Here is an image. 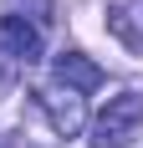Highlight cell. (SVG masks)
I'll return each instance as SVG.
<instances>
[{
	"instance_id": "7a4b0ae2",
	"label": "cell",
	"mask_w": 143,
	"mask_h": 148,
	"mask_svg": "<svg viewBox=\"0 0 143 148\" xmlns=\"http://www.w3.org/2000/svg\"><path fill=\"white\" fill-rule=\"evenodd\" d=\"M41 56V31L26 15H0V61L5 66H36Z\"/></svg>"
},
{
	"instance_id": "277c9868",
	"label": "cell",
	"mask_w": 143,
	"mask_h": 148,
	"mask_svg": "<svg viewBox=\"0 0 143 148\" xmlns=\"http://www.w3.org/2000/svg\"><path fill=\"white\" fill-rule=\"evenodd\" d=\"M56 82L67 92H97L102 87V66L87 61L82 51H61V56H56Z\"/></svg>"
},
{
	"instance_id": "3957f363",
	"label": "cell",
	"mask_w": 143,
	"mask_h": 148,
	"mask_svg": "<svg viewBox=\"0 0 143 148\" xmlns=\"http://www.w3.org/2000/svg\"><path fill=\"white\" fill-rule=\"evenodd\" d=\"M36 107L46 112V123H51L61 138H77V133H82V123H87L82 92H56V87H41V92H36Z\"/></svg>"
},
{
	"instance_id": "6da1fadb",
	"label": "cell",
	"mask_w": 143,
	"mask_h": 148,
	"mask_svg": "<svg viewBox=\"0 0 143 148\" xmlns=\"http://www.w3.org/2000/svg\"><path fill=\"white\" fill-rule=\"evenodd\" d=\"M143 128V92H118L92 123V148H128Z\"/></svg>"
}]
</instances>
